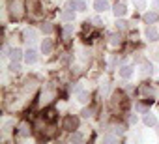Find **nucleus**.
<instances>
[{"instance_id":"f257e3e1","label":"nucleus","mask_w":159,"mask_h":144,"mask_svg":"<svg viewBox=\"0 0 159 144\" xmlns=\"http://www.w3.org/2000/svg\"><path fill=\"white\" fill-rule=\"evenodd\" d=\"M10 13L13 19H21L25 15V0H10Z\"/></svg>"},{"instance_id":"f03ea898","label":"nucleus","mask_w":159,"mask_h":144,"mask_svg":"<svg viewBox=\"0 0 159 144\" xmlns=\"http://www.w3.org/2000/svg\"><path fill=\"white\" fill-rule=\"evenodd\" d=\"M64 129H67V131H75L77 127H79V118L77 116H73V114H69V116H66L64 118Z\"/></svg>"},{"instance_id":"7ed1b4c3","label":"nucleus","mask_w":159,"mask_h":144,"mask_svg":"<svg viewBox=\"0 0 159 144\" xmlns=\"http://www.w3.org/2000/svg\"><path fill=\"white\" fill-rule=\"evenodd\" d=\"M23 38H25V41H26V43H34V41H36V38H38V32H36L34 28H26V30L23 32Z\"/></svg>"},{"instance_id":"20e7f679","label":"nucleus","mask_w":159,"mask_h":144,"mask_svg":"<svg viewBox=\"0 0 159 144\" xmlns=\"http://www.w3.org/2000/svg\"><path fill=\"white\" fill-rule=\"evenodd\" d=\"M146 39H148V41H152V43H153V41H157V39H159V32H157V28L148 26V28H146Z\"/></svg>"},{"instance_id":"39448f33","label":"nucleus","mask_w":159,"mask_h":144,"mask_svg":"<svg viewBox=\"0 0 159 144\" xmlns=\"http://www.w3.org/2000/svg\"><path fill=\"white\" fill-rule=\"evenodd\" d=\"M36 60H38V52H36L34 49H28V51L25 52V62H26V64H36Z\"/></svg>"},{"instance_id":"423d86ee","label":"nucleus","mask_w":159,"mask_h":144,"mask_svg":"<svg viewBox=\"0 0 159 144\" xmlns=\"http://www.w3.org/2000/svg\"><path fill=\"white\" fill-rule=\"evenodd\" d=\"M152 73H153V65H152V64H142V65H140V71H139L140 77H148V75H152Z\"/></svg>"},{"instance_id":"0eeeda50","label":"nucleus","mask_w":159,"mask_h":144,"mask_svg":"<svg viewBox=\"0 0 159 144\" xmlns=\"http://www.w3.org/2000/svg\"><path fill=\"white\" fill-rule=\"evenodd\" d=\"M94 10L96 11H107L109 10V2L107 0H94Z\"/></svg>"},{"instance_id":"6e6552de","label":"nucleus","mask_w":159,"mask_h":144,"mask_svg":"<svg viewBox=\"0 0 159 144\" xmlns=\"http://www.w3.org/2000/svg\"><path fill=\"white\" fill-rule=\"evenodd\" d=\"M112 11H114V15H116V17H124V15L127 13V8H125V4H124V2H118V4L114 6V10H112Z\"/></svg>"},{"instance_id":"1a4fd4ad","label":"nucleus","mask_w":159,"mask_h":144,"mask_svg":"<svg viewBox=\"0 0 159 144\" xmlns=\"http://www.w3.org/2000/svg\"><path fill=\"white\" fill-rule=\"evenodd\" d=\"M51 51H52V41L45 38V39L41 41V52H43V54H51Z\"/></svg>"},{"instance_id":"9d476101","label":"nucleus","mask_w":159,"mask_h":144,"mask_svg":"<svg viewBox=\"0 0 159 144\" xmlns=\"http://www.w3.org/2000/svg\"><path fill=\"white\" fill-rule=\"evenodd\" d=\"M71 8H75L77 11H84L86 10V2L84 0H71Z\"/></svg>"},{"instance_id":"9b49d317","label":"nucleus","mask_w":159,"mask_h":144,"mask_svg":"<svg viewBox=\"0 0 159 144\" xmlns=\"http://www.w3.org/2000/svg\"><path fill=\"white\" fill-rule=\"evenodd\" d=\"M131 75H133V67H131V65L120 67V77H122V79H129Z\"/></svg>"},{"instance_id":"f8f14e48","label":"nucleus","mask_w":159,"mask_h":144,"mask_svg":"<svg viewBox=\"0 0 159 144\" xmlns=\"http://www.w3.org/2000/svg\"><path fill=\"white\" fill-rule=\"evenodd\" d=\"M60 19H62V21H66V23H69V21H75V11H73V10H66V11H62Z\"/></svg>"},{"instance_id":"ddd939ff","label":"nucleus","mask_w":159,"mask_h":144,"mask_svg":"<svg viewBox=\"0 0 159 144\" xmlns=\"http://www.w3.org/2000/svg\"><path fill=\"white\" fill-rule=\"evenodd\" d=\"M157 19H159V15H157L155 11H148V13L144 15V23H146V25H153Z\"/></svg>"},{"instance_id":"4468645a","label":"nucleus","mask_w":159,"mask_h":144,"mask_svg":"<svg viewBox=\"0 0 159 144\" xmlns=\"http://www.w3.org/2000/svg\"><path fill=\"white\" fill-rule=\"evenodd\" d=\"M52 96H54L52 88H51V86H47V90H43V94H41V103H49Z\"/></svg>"},{"instance_id":"2eb2a0df","label":"nucleus","mask_w":159,"mask_h":144,"mask_svg":"<svg viewBox=\"0 0 159 144\" xmlns=\"http://www.w3.org/2000/svg\"><path fill=\"white\" fill-rule=\"evenodd\" d=\"M19 135L21 137H30V125H28V122H23L19 125Z\"/></svg>"},{"instance_id":"dca6fc26","label":"nucleus","mask_w":159,"mask_h":144,"mask_svg":"<svg viewBox=\"0 0 159 144\" xmlns=\"http://www.w3.org/2000/svg\"><path fill=\"white\" fill-rule=\"evenodd\" d=\"M21 56H23V52H21V49H11L10 51V58H11V62H19L21 60Z\"/></svg>"},{"instance_id":"f3484780","label":"nucleus","mask_w":159,"mask_h":144,"mask_svg":"<svg viewBox=\"0 0 159 144\" xmlns=\"http://www.w3.org/2000/svg\"><path fill=\"white\" fill-rule=\"evenodd\" d=\"M144 124L150 125V127H153V125L157 124V118H155L153 114H146V116H144Z\"/></svg>"},{"instance_id":"a211bd4d","label":"nucleus","mask_w":159,"mask_h":144,"mask_svg":"<svg viewBox=\"0 0 159 144\" xmlns=\"http://www.w3.org/2000/svg\"><path fill=\"white\" fill-rule=\"evenodd\" d=\"M83 140H84V137L81 133H71L69 135V142H83Z\"/></svg>"},{"instance_id":"6ab92c4d","label":"nucleus","mask_w":159,"mask_h":144,"mask_svg":"<svg viewBox=\"0 0 159 144\" xmlns=\"http://www.w3.org/2000/svg\"><path fill=\"white\" fill-rule=\"evenodd\" d=\"M99 90H101V96H109V92H111V83H109V81H105V83L101 84V88H99Z\"/></svg>"},{"instance_id":"aec40b11","label":"nucleus","mask_w":159,"mask_h":144,"mask_svg":"<svg viewBox=\"0 0 159 144\" xmlns=\"http://www.w3.org/2000/svg\"><path fill=\"white\" fill-rule=\"evenodd\" d=\"M88 97H90V94H88V92H79V94H77V99L81 101V103H86V101H88Z\"/></svg>"},{"instance_id":"412c9836","label":"nucleus","mask_w":159,"mask_h":144,"mask_svg":"<svg viewBox=\"0 0 159 144\" xmlns=\"http://www.w3.org/2000/svg\"><path fill=\"white\" fill-rule=\"evenodd\" d=\"M120 41H122V38H120L118 34H112V36H111V45L116 47V45H120Z\"/></svg>"},{"instance_id":"4be33fe9","label":"nucleus","mask_w":159,"mask_h":144,"mask_svg":"<svg viewBox=\"0 0 159 144\" xmlns=\"http://www.w3.org/2000/svg\"><path fill=\"white\" fill-rule=\"evenodd\" d=\"M116 28H118V30H125V28H127V23H125L124 19H118V21H116Z\"/></svg>"},{"instance_id":"5701e85b","label":"nucleus","mask_w":159,"mask_h":144,"mask_svg":"<svg viewBox=\"0 0 159 144\" xmlns=\"http://www.w3.org/2000/svg\"><path fill=\"white\" fill-rule=\"evenodd\" d=\"M41 32H43V34H51V32H52V26H51L49 23H43V25H41Z\"/></svg>"},{"instance_id":"b1692460","label":"nucleus","mask_w":159,"mask_h":144,"mask_svg":"<svg viewBox=\"0 0 159 144\" xmlns=\"http://www.w3.org/2000/svg\"><path fill=\"white\" fill-rule=\"evenodd\" d=\"M90 23H92L94 26H101V25H103V21H101L99 17H96V15H94V17H90Z\"/></svg>"},{"instance_id":"393cba45","label":"nucleus","mask_w":159,"mask_h":144,"mask_svg":"<svg viewBox=\"0 0 159 144\" xmlns=\"http://www.w3.org/2000/svg\"><path fill=\"white\" fill-rule=\"evenodd\" d=\"M116 140H118V138H116L114 135H105V137H103V142H116Z\"/></svg>"},{"instance_id":"a878e982","label":"nucleus","mask_w":159,"mask_h":144,"mask_svg":"<svg viewBox=\"0 0 159 144\" xmlns=\"http://www.w3.org/2000/svg\"><path fill=\"white\" fill-rule=\"evenodd\" d=\"M71 32H73V26H71V25H66V28H64V36H66V38H69V34H71Z\"/></svg>"},{"instance_id":"bb28decb","label":"nucleus","mask_w":159,"mask_h":144,"mask_svg":"<svg viewBox=\"0 0 159 144\" xmlns=\"http://www.w3.org/2000/svg\"><path fill=\"white\" fill-rule=\"evenodd\" d=\"M11 125H13V122H11V120H8V122H4V131H6V133H8V131H10V127H11Z\"/></svg>"},{"instance_id":"cd10ccee","label":"nucleus","mask_w":159,"mask_h":144,"mask_svg":"<svg viewBox=\"0 0 159 144\" xmlns=\"http://www.w3.org/2000/svg\"><path fill=\"white\" fill-rule=\"evenodd\" d=\"M135 6H137L139 10H142V8H144L146 4H144V0H135Z\"/></svg>"},{"instance_id":"c85d7f7f","label":"nucleus","mask_w":159,"mask_h":144,"mask_svg":"<svg viewBox=\"0 0 159 144\" xmlns=\"http://www.w3.org/2000/svg\"><path fill=\"white\" fill-rule=\"evenodd\" d=\"M10 69H11V71H19L21 67H19V64H17V62H11V65H10Z\"/></svg>"},{"instance_id":"c756f323","label":"nucleus","mask_w":159,"mask_h":144,"mask_svg":"<svg viewBox=\"0 0 159 144\" xmlns=\"http://www.w3.org/2000/svg\"><path fill=\"white\" fill-rule=\"evenodd\" d=\"M83 116H84V118H90V116H92V109H84V110H83Z\"/></svg>"},{"instance_id":"7c9ffc66","label":"nucleus","mask_w":159,"mask_h":144,"mask_svg":"<svg viewBox=\"0 0 159 144\" xmlns=\"http://www.w3.org/2000/svg\"><path fill=\"white\" fill-rule=\"evenodd\" d=\"M137 110H139V112H148V107H146V105H139Z\"/></svg>"},{"instance_id":"2f4dec72","label":"nucleus","mask_w":159,"mask_h":144,"mask_svg":"<svg viewBox=\"0 0 159 144\" xmlns=\"http://www.w3.org/2000/svg\"><path fill=\"white\" fill-rule=\"evenodd\" d=\"M152 6H153L155 10H159V0H152Z\"/></svg>"}]
</instances>
